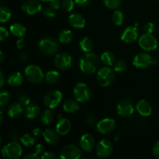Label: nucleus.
Here are the masks:
<instances>
[{
  "instance_id": "25",
  "label": "nucleus",
  "mask_w": 159,
  "mask_h": 159,
  "mask_svg": "<svg viewBox=\"0 0 159 159\" xmlns=\"http://www.w3.org/2000/svg\"><path fill=\"white\" fill-rule=\"evenodd\" d=\"M63 109L65 112L68 113H75L79 110V104L77 100L68 99L63 104Z\"/></svg>"
},
{
  "instance_id": "44",
  "label": "nucleus",
  "mask_w": 159,
  "mask_h": 159,
  "mask_svg": "<svg viewBox=\"0 0 159 159\" xmlns=\"http://www.w3.org/2000/svg\"><path fill=\"white\" fill-rule=\"evenodd\" d=\"M144 30L147 34H152L155 31V24L151 23V22H148L144 25Z\"/></svg>"
},
{
  "instance_id": "4",
  "label": "nucleus",
  "mask_w": 159,
  "mask_h": 159,
  "mask_svg": "<svg viewBox=\"0 0 159 159\" xmlns=\"http://www.w3.org/2000/svg\"><path fill=\"white\" fill-rule=\"evenodd\" d=\"M96 80L100 86H110L114 80V72L110 67H101L97 71Z\"/></svg>"
},
{
  "instance_id": "47",
  "label": "nucleus",
  "mask_w": 159,
  "mask_h": 159,
  "mask_svg": "<svg viewBox=\"0 0 159 159\" xmlns=\"http://www.w3.org/2000/svg\"><path fill=\"white\" fill-rule=\"evenodd\" d=\"M42 159H55L57 158V155L51 152H46L41 155Z\"/></svg>"
},
{
  "instance_id": "33",
  "label": "nucleus",
  "mask_w": 159,
  "mask_h": 159,
  "mask_svg": "<svg viewBox=\"0 0 159 159\" xmlns=\"http://www.w3.org/2000/svg\"><path fill=\"white\" fill-rule=\"evenodd\" d=\"M34 134H25L22 135L20 138V142L22 144L26 147H30L33 146L35 143V138H34Z\"/></svg>"
},
{
  "instance_id": "52",
  "label": "nucleus",
  "mask_w": 159,
  "mask_h": 159,
  "mask_svg": "<svg viewBox=\"0 0 159 159\" xmlns=\"http://www.w3.org/2000/svg\"><path fill=\"white\" fill-rule=\"evenodd\" d=\"M0 80H1V82H0V87L2 88L5 84V76L2 71H0Z\"/></svg>"
},
{
  "instance_id": "6",
  "label": "nucleus",
  "mask_w": 159,
  "mask_h": 159,
  "mask_svg": "<svg viewBox=\"0 0 159 159\" xmlns=\"http://www.w3.org/2000/svg\"><path fill=\"white\" fill-rule=\"evenodd\" d=\"M23 154V148L16 141H12L5 145L2 149V155L5 158L17 159Z\"/></svg>"
},
{
  "instance_id": "21",
  "label": "nucleus",
  "mask_w": 159,
  "mask_h": 159,
  "mask_svg": "<svg viewBox=\"0 0 159 159\" xmlns=\"http://www.w3.org/2000/svg\"><path fill=\"white\" fill-rule=\"evenodd\" d=\"M136 110L138 113L142 116H148L152 113V105L150 104V102L144 99L140 100L137 103Z\"/></svg>"
},
{
  "instance_id": "27",
  "label": "nucleus",
  "mask_w": 159,
  "mask_h": 159,
  "mask_svg": "<svg viewBox=\"0 0 159 159\" xmlns=\"http://www.w3.org/2000/svg\"><path fill=\"white\" fill-rule=\"evenodd\" d=\"M9 30H10V32L12 33L14 36L20 37V38L23 37L26 35V29L23 25L21 24V23H13V24H12L10 26Z\"/></svg>"
},
{
  "instance_id": "9",
  "label": "nucleus",
  "mask_w": 159,
  "mask_h": 159,
  "mask_svg": "<svg viewBox=\"0 0 159 159\" xmlns=\"http://www.w3.org/2000/svg\"><path fill=\"white\" fill-rule=\"evenodd\" d=\"M62 100V93L59 90H51L45 95L43 104L48 109H54L61 103Z\"/></svg>"
},
{
  "instance_id": "49",
  "label": "nucleus",
  "mask_w": 159,
  "mask_h": 159,
  "mask_svg": "<svg viewBox=\"0 0 159 159\" xmlns=\"http://www.w3.org/2000/svg\"><path fill=\"white\" fill-rule=\"evenodd\" d=\"M43 130L41 128H40V127H36V128H34L33 130L32 133L35 137H40V135H43Z\"/></svg>"
},
{
  "instance_id": "26",
  "label": "nucleus",
  "mask_w": 159,
  "mask_h": 159,
  "mask_svg": "<svg viewBox=\"0 0 159 159\" xmlns=\"http://www.w3.org/2000/svg\"><path fill=\"white\" fill-rule=\"evenodd\" d=\"M100 60L102 65H104L105 66L110 67L115 64L116 57H115L114 54L112 51H107L101 54Z\"/></svg>"
},
{
  "instance_id": "45",
  "label": "nucleus",
  "mask_w": 159,
  "mask_h": 159,
  "mask_svg": "<svg viewBox=\"0 0 159 159\" xmlns=\"http://www.w3.org/2000/svg\"><path fill=\"white\" fill-rule=\"evenodd\" d=\"M34 152H35L37 155H40V158H41V155L44 153V147H43V144H37V145L34 148Z\"/></svg>"
},
{
  "instance_id": "3",
  "label": "nucleus",
  "mask_w": 159,
  "mask_h": 159,
  "mask_svg": "<svg viewBox=\"0 0 159 159\" xmlns=\"http://www.w3.org/2000/svg\"><path fill=\"white\" fill-rule=\"evenodd\" d=\"M24 72L26 79L33 84H40L45 78L43 71L38 65H28L25 68Z\"/></svg>"
},
{
  "instance_id": "18",
  "label": "nucleus",
  "mask_w": 159,
  "mask_h": 159,
  "mask_svg": "<svg viewBox=\"0 0 159 159\" xmlns=\"http://www.w3.org/2000/svg\"><path fill=\"white\" fill-rule=\"evenodd\" d=\"M70 26L75 29H82L85 25V19L83 16L78 12H75L70 15L68 18Z\"/></svg>"
},
{
  "instance_id": "30",
  "label": "nucleus",
  "mask_w": 159,
  "mask_h": 159,
  "mask_svg": "<svg viewBox=\"0 0 159 159\" xmlns=\"http://www.w3.org/2000/svg\"><path fill=\"white\" fill-rule=\"evenodd\" d=\"M59 79H60V74L57 71H54V70L48 71L45 75V82L47 84H49V85L57 83Z\"/></svg>"
},
{
  "instance_id": "1",
  "label": "nucleus",
  "mask_w": 159,
  "mask_h": 159,
  "mask_svg": "<svg viewBox=\"0 0 159 159\" xmlns=\"http://www.w3.org/2000/svg\"><path fill=\"white\" fill-rule=\"evenodd\" d=\"M101 63L100 58L96 54L85 53L79 59V68L85 74L93 75L101 68Z\"/></svg>"
},
{
  "instance_id": "20",
  "label": "nucleus",
  "mask_w": 159,
  "mask_h": 159,
  "mask_svg": "<svg viewBox=\"0 0 159 159\" xmlns=\"http://www.w3.org/2000/svg\"><path fill=\"white\" fill-rule=\"evenodd\" d=\"M43 137L45 141L51 145H54L58 142L59 134L57 130L51 128H47L43 130Z\"/></svg>"
},
{
  "instance_id": "53",
  "label": "nucleus",
  "mask_w": 159,
  "mask_h": 159,
  "mask_svg": "<svg viewBox=\"0 0 159 159\" xmlns=\"http://www.w3.org/2000/svg\"><path fill=\"white\" fill-rule=\"evenodd\" d=\"M20 61L26 62L28 59V55L26 54H22L20 57Z\"/></svg>"
},
{
  "instance_id": "43",
  "label": "nucleus",
  "mask_w": 159,
  "mask_h": 159,
  "mask_svg": "<svg viewBox=\"0 0 159 159\" xmlns=\"http://www.w3.org/2000/svg\"><path fill=\"white\" fill-rule=\"evenodd\" d=\"M8 37H9V31L6 30V28L1 26L0 27V40L2 42L4 41L8 38Z\"/></svg>"
},
{
  "instance_id": "35",
  "label": "nucleus",
  "mask_w": 159,
  "mask_h": 159,
  "mask_svg": "<svg viewBox=\"0 0 159 159\" xmlns=\"http://www.w3.org/2000/svg\"><path fill=\"white\" fill-rule=\"evenodd\" d=\"M102 2L107 8L113 10L119 9L122 4L121 0H102Z\"/></svg>"
},
{
  "instance_id": "48",
  "label": "nucleus",
  "mask_w": 159,
  "mask_h": 159,
  "mask_svg": "<svg viewBox=\"0 0 159 159\" xmlns=\"http://www.w3.org/2000/svg\"><path fill=\"white\" fill-rule=\"evenodd\" d=\"M152 152H153V155H155V158L159 159V141L154 144Z\"/></svg>"
},
{
  "instance_id": "13",
  "label": "nucleus",
  "mask_w": 159,
  "mask_h": 159,
  "mask_svg": "<svg viewBox=\"0 0 159 159\" xmlns=\"http://www.w3.org/2000/svg\"><path fill=\"white\" fill-rule=\"evenodd\" d=\"M113 152V144L108 139H102L96 146V154L99 158H107Z\"/></svg>"
},
{
  "instance_id": "40",
  "label": "nucleus",
  "mask_w": 159,
  "mask_h": 159,
  "mask_svg": "<svg viewBox=\"0 0 159 159\" xmlns=\"http://www.w3.org/2000/svg\"><path fill=\"white\" fill-rule=\"evenodd\" d=\"M19 102L23 106V107H27L29 104L31 103V99L30 96L26 94H20L18 97Z\"/></svg>"
},
{
  "instance_id": "46",
  "label": "nucleus",
  "mask_w": 159,
  "mask_h": 159,
  "mask_svg": "<svg viewBox=\"0 0 159 159\" xmlns=\"http://www.w3.org/2000/svg\"><path fill=\"white\" fill-rule=\"evenodd\" d=\"M75 3L79 7H86L91 2V0H74Z\"/></svg>"
},
{
  "instance_id": "15",
  "label": "nucleus",
  "mask_w": 159,
  "mask_h": 159,
  "mask_svg": "<svg viewBox=\"0 0 159 159\" xmlns=\"http://www.w3.org/2000/svg\"><path fill=\"white\" fill-rule=\"evenodd\" d=\"M120 38L122 41L127 43H131L136 41L138 38V30L137 25L134 26H128L123 30Z\"/></svg>"
},
{
  "instance_id": "28",
  "label": "nucleus",
  "mask_w": 159,
  "mask_h": 159,
  "mask_svg": "<svg viewBox=\"0 0 159 159\" xmlns=\"http://www.w3.org/2000/svg\"><path fill=\"white\" fill-rule=\"evenodd\" d=\"M79 46L84 53H89L92 52L93 50L94 43L92 39L88 37H85L79 41Z\"/></svg>"
},
{
  "instance_id": "12",
  "label": "nucleus",
  "mask_w": 159,
  "mask_h": 159,
  "mask_svg": "<svg viewBox=\"0 0 159 159\" xmlns=\"http://www.w3.org/2000/svg\"><path fill=\"white\" fill-rule=\"evenodd\" d=\"M117 113L122 117H129L134 113V106L133 102L130 99H123L118 103Z\"/></svg>"
},
{
  "instance_id": "39",
  "label": "nucleus",
  "mask_w": 159,
  "mask_h": 159,
  "mask_svg": "<svg viewBox=\"0 0 159 159\" xmlns=\"http://www.w3.org/2000/svg\"><path fill=\"white\" fill-rule=\"evenodd\" d=\"M85 121L90 127H96L98 123L96 116L91 113H87L86 116H85Z\"/></svg>"
},
{
  "instance_id": "16",
  "label": "nucleus",
  "mask_w": 159,
  "mask_h": 159,
  "mask_svg": "<svg viewBox=\"0 0 159 159\" xmlns=\"http://www.w3.org/2000/svg\"><path fill=\"white\" fill-rule=\"evenodd\" d=\"M22 9L28 15H36L41 12L42 5L38 0H27L22 6Z\"/></svg>"
},
{
  "instance_id": "10",
  "label": "nucleus",
  "mask_w": 159,
  "mask_h": 159,
  "mask_svg": "<svg viewBox=\"0 0 159 159\" xmlns=\"http://www.w3.org/2000/svg\"><path fill=\"white\" fill-rule=\"evenodd\" d=\"M139 46L146 51H153L158 48L157 39L152 35V34H144L139 38Z\"/></svg>"
},
{
  "instance_id": "7",
  "label": "nucleus",
  "mask_w": 159,
  "mask_h": 159,
  "mask_svg": "<svg viewBox=\"0 0 159 159\" xmlns=\"http://www.w3.org/2000/svg\"><path fill=\"white\" fill-rule=\"evenodd\" d=\"M54 64L60 71H67L72 65V57L67 52L58 53L54 57Z\"/></svg>"
},
{
  "instance_id": "8",
  "label": "nucleus",
  "mask_w": 159,
  "mask_h": 159,
  "mask_svg": "<svg viewBox=\"0 0 159 159\" xmlns=\"http://www.w3.org/2000/svg\"><path fill=\"white\" fill-rule=\"evenodd\" d=\"M155 63L156 62L152 58V56L146 52H141L136 54L133 59L134 66L141 69L148 68L149 66Z\"/></svg>"
},
{
  "instance_id": "55",
  "label": "nucleus",
  "mask_w": 159,
  "mask_h": 159,
  "mask_svg": "<svg viewBox=\"0 0 159 159\" xmlns=\"http://www.w3.org/2000/svg\"><path fill=\"white\" fill-rule=\"evenodd\" d=\"M5 60V54L2 51L0 52V62H3V61Z\"/></svg>"
},
{
  "instance_id": "32",
  "label": "nucleus",
  "mask_w": 159,
  "mask_h": 159,
  "mask_svg": "<svg viewBox=\"0 0 159 159\" xmlns=\"http://www.w3.org/2000/svg\"><path fill=\"white\" fill-rule=\"evenodd\" d=\"M12 16V12L10 9L5 6H2L0 7V22L1 23H6L9 21Z\"/></svg>"
},
{
  "instance_id": "11",
  "label": "nucleus",
  "mask_w": 159,
  "mask_h": 159,
  "mask_svg": "<svg viewBox=\"0 0 159 159\" xmlns=\"http://www.w3.org/2000/svg\"><path fill=\"white\" fill-rule=\"evenodd\" d=\"M82 148L75 144L66 145L61 152L60 158L62 159H79L82 157Z\"/></svg>"
},
{
  "instance_id": "41",
  "label": "nucleus",
  "mask_w": 159,
  "mask_h": 159,
  "mask_svg": "<svg viewBox=\"0 0 159 159\" xmlns=\"http://www.w3.org/2000/svg\"><path fill=\"white\" fill-rule=\"evenodd\" d=\"M43 16L46 17L47 19H54L56 16V12L55 10H54L53 9H51V7L45 8L43 12Z\"/></svg>"
},
{
  "instance_id": "51",
  "label": "nucleus",
  "mask_w": 159,
  "mask_h": 159,
  "mask_svg": "<svg viewBox=\"0 0 159 159\" xmlns=\"http://www.w3.org/2000/svg\"><path fill=\"white\" fill-rule=\"evenodd\" d=\"M40 158V155H37L35 152H34V153H29L24 156V158L26 159H38Z\"/></svg>"
},
{
  "instance_id": "56",
  "label": "nucleus",
  "mask_w": 159,
  "mask_h": 159,
  "mask_svg": "<svg viewBox=\"0 0 159 159\" xmlns=\"http://www.w3.org/2000/svg\"><path fill=\"white\" fill-rule=\"evenodd\" d=\"M40 1H43V2H49L51 0H40Z\"/></svg>"
},
{
  "instance_id": "34",
  "label": "nucleus",
  "mask_w": 159,
  "mask_h": 159,
  "mask_svg": "<svg viewBox=\"0 0 159 159\" xmlns=\"http://www.w3.org/2000/svg\"><path fill=\"white\" fill-rule=\"evenodd\" d=\"M124 14L121 11L118 10H115V12H113V16H112V20H113V23H114L116 26H121L124 23Z\"/></svg>"
},
{
  "instance_id": "17",
  "label": "nucleus",
  "mask_w": 159,
  "mask_h": 159,
  "mask_svg": "<svg viewBox=\"0 0 159 159\" xmlns=\"http://www.w3.org/2000/svg\"><path fill=\"white\" fill-rule=\"evenodd\" d=\"M80 148L85 152H90L93 151L95 145V139L90 134H85L82 135L79 141Z\"/></svg>"
},
{
  "instance_id": "2",
  "label": "nucleus",
  "mask_w": 159,
  "mask_h": 159,
  "mask_svg": "<svg viewBox=\"0 0 159 159\" xmlns=\"http://www.w3.org/2000/svg\"><path fill=\"white\" fill-rule=\"evenodd\" d=\"M38 47L40 51L45 55L52 56L57 54L60 48V44L52 37H45L39 41Z\"/></svg>"
},
{
  "instance_id": "19",
  "label": "nucleus",
  "mask_w": 159,
  "mask_h": 159,
  "mask_svg": "<svg viewBox=\"0 0 159 159\" xmlns=\"http://www.w3.org/2000/svg\"><path fill=\"white\" fill-rule=\"evenodd\" d=\"M71 122L67 118H61L56 125V130L61 136H65L68 134L71 130Z\"/></svg>"
},
{
  "instance_id": "5",
  "label": "nucleus",
  "mask_w": 159,
  "mask_h": 159,
  "mask_svg": "<svg viewBox=\"0 0 159 159\" xmlns=\"http://www.w3.org/2000/svg\"><path fill=\"white\" fill-rule=\"evenodd\" d=\"M73 93L79 103H85L91 98V91L88 85L84 82H78L74 87Z\"/></svg>"
},
{
  "instance_id": "24",
  "label": "nucleus",
  "mask_w": 159,
  "mask_h": 159,
  "mask_svg": "<svg viewBox=\"0 0 159 159\" xmlns=\"http://www.w3.org/2000/svg\"><path fill=\"white\" fill-rule=\"evenodd\" d=\"M40 113V107L36 103H30L26 107L25 116L28 120H34L39 116Z\"/></svg>"
},
{
  "instance_id": "54",
  "label": "nucleus",
  "mask_w": 159,
  "mask_h": 159,
  "mask_svg": "<svg viewBox=\"0 0 159 159\" xmlns=\"http://www.w3.org/2000/svg\"><path fill=\"white\" fill-rule=\"evenodd\" d=\"M3 113H4V109L3 107H2V109L0 110V118H1V123L3 122Z\"/></svg>"
},
{
  "instance_id": "23",
  "label": "nucleus",
  "mask_w": 159,
  "mask_h": 159,
  "mask_svg": "<svg viewBox=\"0 0 159 159\" xmlns=\"http://www.w3.org/2000/svg\"><path fill=\"white\" fill-rule=\"evenodd\" d=\"M23 106L20 102L11 104L7 110V114L11 118H18L23 114Z\"/></svg>"
},
{
  "instance_id": "38",
  "label": "nucleus",
  "mask_w": 159,
  "mask_h": 159,
  "mask_svg": "<svg viewBox=\"0 0 159 159\" xmlns=\"http://www.w3.org/2000/svg\"><path fill=\"white\" fill-rule=\"evenodd\" d=\"M75 4V3L73 0H63L61 2V8L65 12H70L74 9Z\"/></svg>"
},
{
  "instance_id": "36",
  "label": "nucleus",
  "mask_w": 159,
  "mask_h": 159,
  "mask_svg": "<svg viewBox=\"0 0 159 159\" xmlns=\"http://www.w3.org/2000/svg\"><path fill=\"white\" fill-rule=\"evenodd\" d=\"M127 64L125 61L124 60H119L114 64L113 66V69L117 73H123L127 70Z\"/></svg>"
},
{
  "instance_id": "37",
  "label": "nucleus",
  "mask_w": 159,
  "mask_h": 159,
  "mask_svg": "<svg viewBox=\"0 0 159 159\" xmlns=\"http://www.w3.org/2000/svg\"><path fill=\"white\" fill-rule=\"evenodd\" d=\"M10 94L9 92L6 90H2L0 93V107H4L9 103V100H10Z\"/></svg>"
},
{
  "instance_id": "50",
  "label": "nucleus",
  "mask_w": 159,
  "mask_h": 159,
  "mask_svg": "<svg viewBox=\"0 0 159 159\" xmlns=\"http://www.w3.org/2000/svg\"><path fill=\"white\" fill-rule=\"evenodd\" d=\"M16 47L18 49H23L25 47V40L23 38H20L16 41Z\"/></svg>"
},
{
  "instance_id": "42",
  "label": "nucleus",
  "mask_w": 159,
  "mask_h": 159,
  "mask_svg": "<svg viewBox=\"0 0 159 159\" xmlns=\"http://www.w3.org/2000/svg\"><path fill=\"white\" fill-rule=\"evenodd\" d=\"M49 7L55 11L58 10L61 7V2H60V0H51L49 1Z\"/></svg>"
},
{
  "instance_id": "31",
  "label": "nucleus",
  "mask_w": 159,
  "mask_h": 159,
  "mask_svg": "<svg viewBox=\"0 0 159 159\" xmlns=\"http://www.w3.org/2000/svg\"><path fill=\"white\" fill-rule=\"evenodd\" d=\"M40 120H41V122L44 125H49V124H51L53 122V120H54V115H53L51 109L44 110L41 113Z\"/></svg>"
},
{
  "instance_id": "14",
  "label": "nucleus",
  "mask_w": 159,
  "mask_h": 159,
  "mask_svg": "<svg viewBox=\"0 0 159 159\" xmlns=\"http://www.w3.org/2000/svg\"><path fill=\"white\" fill-rule=\"evenodd\" d=\"M116 126V123L114 120L111 119V118H105L97 123L96 129H97L98 132L102 134H108L114 130Z\"/></svg>"
},
{
  "instance_id": "22",
  "label": "nucleus",
  "mask_w": 159,
  "mask_h": 159,
  "mask_svg": "<svg viewBox=\"0 0 159 159\" xmlns=\"http://www.w3.org/2000/svg\"><path fill=\"white\" fill-rule=\"evenodd\" d=\"M24 78L23 75L19 71H14L9 75L7 78V84L11 87L20 86L23 83Z\"/></svg>"
},
{
  "instance_id": "29",
  "label": "nucleus",
  "mask_w": 159,
  "mask_h": 159,
  "mask_svg": "<svg viewBox=\"0 0 159 159\" xmlns=\"http://www.w3.org/2000/svg\"><path fill=\"white\" fill-rule=\"evenodd\" d=\"M73 38H74V35L70 30H63L61 31L58 36L59 41L63 44H68L71 43Z\"/></svg>"
}]
</instances>
